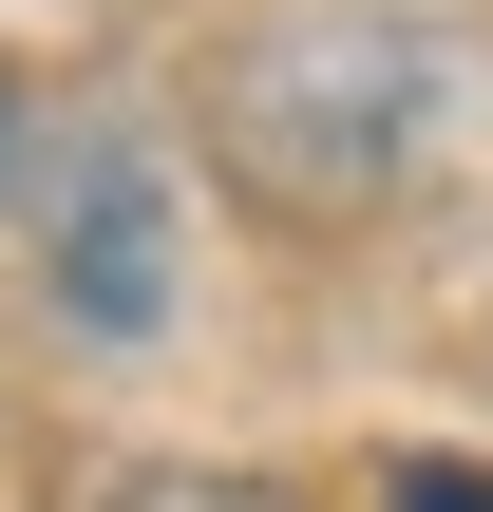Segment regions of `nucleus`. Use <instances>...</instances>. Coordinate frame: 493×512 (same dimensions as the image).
Here are the masks:
<instances>
[{
    "instance_id": "4",
    "label": "nucleus",
    "mask_w": 493,
    "mask_h": 512,
    "mask_svg": "<svg viewBox=\"0 0 493 512\" xmlns=\"http://www.w3.org/2000/svg\"><path fill=\"white\" fill-rule=\"evenodd\" d=\"M380 512H493V456H380Z\"/></svg>"
},
{
    "instance_id": "2",
    "label": "nucleus",
    "mask_w": 493,
    "mask_h": 512,
    "mask_svg": "<svg viewBox=\"0 0 493 512\" xmlns=\"http://www.w3.org/2000/svg\"><path fill=\"white\" fill-rule=\"evenodd\" d=\"M38 285H57V323H76L95 361H133V342L171 323V171H152L133 133H76V171H57V209H38Z\"/></svg>"
},
{
    "instance_id": "1",
    "label": "nucleus",
    "mask_w": 493,
    "mask_h": 512,
    "mask_svg": "<svg viewBox=\"0 0 493 512\" xmlns=\"http://www.w3.org/2000/svg\"><path fill=\"white\" fill-rule=\"evenodd\" d=\"M456 95H475V57H456L437 19H399V0H304V19H247V38L209 57V152H228L266 209L361 228V209H399V190L456 152Z\"/></svg>"
},
{
    "instance_id": "3",
    "label": "nucleus",
    "mask_w": 493,
    "mask_h": 512,
    "mask_svg": "<svg viewBox=\"0 0 493 512\" xmlns=\"http://www.w3.org/2000/svg\"><path fill=\"white\" fill-rule=\"evenodd\" d=\"M76 512H323V494L228 475V456H114V475H76Z\"/></svg>"
}]
</instances>
